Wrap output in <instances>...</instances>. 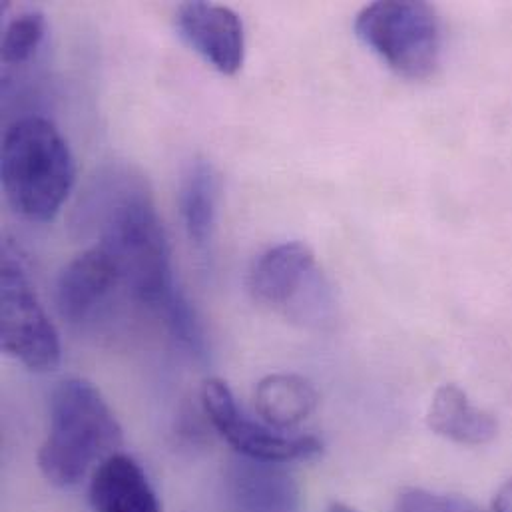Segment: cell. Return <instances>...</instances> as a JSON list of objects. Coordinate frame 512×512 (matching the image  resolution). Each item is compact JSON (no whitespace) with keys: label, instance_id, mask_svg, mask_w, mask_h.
Returning a JSON list of instances; mask_svg holds the SVG:
<instances>
[{"label":"cell","instance_id":"5bb4252c","mask_svg":"<svg viewBox=\"0 0 512 512\" xmlns=\"http://www.w3.org/2000/svg\"><path fill=\"white\" fill-rule=\"evenodd\" d=\"M319 395L311 381L293 373H273L257 383L256 413L267 425L287 431L305 421L317 407Z\"/></svg>","mask_w":512,"mask_h":512},{"label":"cell","instance_id":"6da1fadb","mask_svg":"<svg viewBox=\"0 0 512 512\" xmlns=\"http://www.w3.org/2000/svg\"><path fill=\"white\" fill-rule=\"evenodd\" d=\"M70 228L80 238H98L126 295L158 315L174 339L198 329L200 317L176 283L166 230L140 172L122 164L102 168L80 194Z\"/></svg>","mask_w":512,"mask_h":512},{"label":"cell","instance_id":"8fae6325","mask_svg":"<svg viewBox=\"0 0 512 512\" xmlns=\"http://www.w3.org/2000/svg\"><path fill=\"white\" fill-rule=\"evenodd\" d=\"M88 501L92 512H162L160 497L142 465L120 451L94 469Z\"/></svg>","mask_w":512,"mask_h":512},{"label":"cell","instance_id":"8992f818","mask_svg":"<svg viewBox=\"0 0 512 512\" xmlns=\"http://www.w3.org/2000/svg\"><path fill=\"white\" fill-rule=\"evenodd\" d=\"M0 345L6 355L34 373L60 365V337L20 259L4 250L0 275Z\"/></svg>","mask_w":512,"mask_h":512},{"label":"cell","instance_id":"9c48e42d","mask_svg":"<svg viewBox=\"0 0 512 512\" xmlns=\"http://www.w3.org/2000/svg\"><path fill=\"white\" fill-rule=\"evenodd\" d=\"M122 281L112 256L98 244L74 257L56 279V307L62 319L72 325L90 321L116 291Z\"/></svg>","mask_w":512,"mask_h":512},{"label":"cell","instance_id":"4fadbf2b","mask_svg":"<svg viewBox=\"0 0 512 512\" xmlns=\"http://www.w3.org/2000/svg\"><path fill=\"white\" fill-rule=\"evenodd\" d=\"M427 425L439 437L459 445H487L497 437V419L475 407L457 385H443L431 399Z\"/></svg>","mask_w":512,"mask_h":512},{"label":"cell","instance_id":"e0dca14e","mask_svg":"<svg viewBox=\"0 0 512 512\" xmlns=\"http://www.w3.org/2000/svg\"><path fill=\"white\" fill-rule=\"evenodd\" d=\"M491 512H512V481L499 491Z\"/></svg>","mask_w":512,"mask_h":512},{"label":"cell","instance_id":"7a4b0ae2","mask_svg":"<svg viewBox=\"0 0 512 512\" xmlns=\"http://www.w3.org/2000/svg\"><path fill=\"white\" fill-rule=\"evenodd\" d=\"M122 439V427L102 393L86 379H64L50 399V425L38 451V469L50 485L72 489L118 453Z\"/></svg>","mask_w":512,"mask_h":512},{"label":"cell","instance_id":"52a82bcc","mask_svg":"<svg viewBox=\"0 0 512 512\" xmlns=\"http://www.w3.org/2000/svg\"><path fill=\"white\" fill-rule=\"evenodd\" d=\"M202 405L214 429L244 459L287 465L295 461H311L323 449L321 441L313 435H289L261 419L256 421L248 417L224 379H206L202 387Z\"/></svg>","mask_w":512,"mask_h":512},{"label":"cell","instance_id":"5b68a950","mask_svg":"<svg viewBox=\"0 0 512 512\" xmlns=\"http://www.w3.org/2000/svg\"><path fill=\"white\" fill-rule=\"evenodd\" d=\"M250 291L261 305L307 325H321L333 309L329 285L313 252L301 242L279 244L257 257Z\"/></svg>","mask_w":512,"mask_h":512},{"label":"cell","instance_id":"7c38bea8","mask_svg":"<svg viewBox=\"0 0 512 512\" xmlns=\"http://www.w3.org/2000/svg\"><path fill=\"white\" fill-rule=\"evenodd\" d=\"M222 194L218 168L204 158H196L186 168L180 182V214L190 242L198 250L212 244Z\"/></svg>","mask_w":512,"mask_h":512},{"label":"cell","instance_id":"2e32d148","mask_svg":"<svg viewBox=\"0 0 512 512\" xmlns=\"http://www.w3.org/2000/svg\"><path fill=\"white\" fill-rule=\"evenodd\" d=\"M395 512H479L469 501L427 489H405L395 503Z\"/></svg>","mask_w":512,"mask_h":512},{"label":"cell","instance_id":"9a60e30c","mask_svg":"<svg viewBox=\"0 0 512 512\" xmlns=\"http://www.w3.org/2000/svg\"><path fill=\"white\" fill-rule=\"evenodd\" d=\"M48 24L40 10L28 8L14 14L2 34V62L6 66L28 64L46 40Z\"/></svg>","mask_w":512,"mask_h":512},{"label":"cell","instance_id":"30bf717a","mask_svg":"<svg viewBox=\"0 0 512 512\" xmlns=\"http://www.w3.org/2000/svg\"><path fill=\"white\" fill-rule=\"evenodd\" d=\"M226 495L234 512H299L297 481L283 465L240 457L226 473Z\"/></svg>","mask_w":512,"mask_h":512},{"label":"cell","instance_id":"ba28073f","mask_svg":"<svg viewBox=\"0 0 512 512\" xmlns=\"http://www.w3.org/2000/svg\"><path fill=\"white\" fill-rule=\"evenodd\" d=\"M182 38L218 72L234 76L244 66L246 32L236 10L204 0L184 2L176 12Z\"/></svg>","mask_w":512,"mask_h":512},{"label":"cell","instance_id":"277c9868","mask_svg":"<svg viewBox=\"0 0 512 512\" xmlns=\"http://www.w3.org/2000/svg\"><path fill=\"white\" fill-rule=\"evenodd\" d=\"M357 38L393 72L409 80L433 76L441 64L443 28L427 2L379 0L355 16Z\"/></svg>","mask_w":512,"mask_h":512},{"label":"cell","instance_id":"3957f363","mask_svg":"<svg viewBox=\"0 0 512 512\" xmlns=\"http://www.w3.org/2000/svg\"><path fill=\"white\" fill-rule=\"evenodd\" d=\"M0 176L6 200L18 216L50 222L72 192L76 166L58 128L46 118L26 116L4 134Z\"/></svg>","mask_w":512,"mask_h":512},{"label":"cell","instance_id":"ac0fdd59","mask_svg":"<svg viewBox=\"0 0 512 512\" xmlns=\"http://www.w3.org/2000/svg\"><path fill=\"white\" fill-rule=\"evenodd\" d=\"M325 512H357L355 509H351V507H347V505H343V503H333L329 509Z\"/></svg>","mask_w":512,"mask_h":512}]
</instances>
